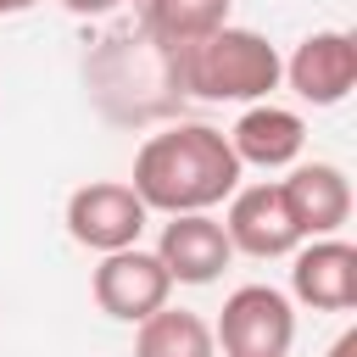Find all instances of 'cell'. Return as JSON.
<instances>
[{
  "instance_id": "cell-2",
  "label": "cell",
  "mask_w": 357,
  "mask_h": 357,
  "mask_svg": "<svg viewBox=\"0 0 357 357\" xmlns=\"http://www.w3.org/2000/svg\"><path fill=\"white\" fill-rule=\"evenodd\" d=\"M178 95L195 100H268L284 78L279 50L257 28H218L184 50H167Z\"/></svg>"
},
{
  "instance_id": "cell-10",
  "label": "cell",
  "mask_w": 357,
  "mask_h": 357,
  "mask_svg": "<svg viewBox=\"0 0 357 357\" xmlns=\"http://www.w3.org/2000/svg\"><path fill=\"white\" fill-rule=\"evenodd\" d=\"M290 290H296V301H307L318 312L357 307V245H346L335 234L301 245L290 262Z\"/></svg>"
},
{
  "instance_id": "cell-15",
  "label": "cell",
  "mask_w": 357,
  "mask_h": 357,
  "mask_svg": "<svg viewBox=\"0 0 357 357\" xmlns=\"http://www.w3.org/2000/svg\"><path fill=\"white\" fill-rule=\"evenodd\" d=\"M324 357H357V329H346V335H340V340H335Z\"/></svg>"
},
{
  "instance_id": "cell-1",
  "label": "cell",
  "mask_w": 357,
  "mask_h": 357,
  "mask_svg": "<svg viewBox=\"0 0 357 357\" xmlns=\"http://www.w3.org/2000/svg\"><path fill=\"white\" fill-rule=\"evenodd\" d=\"M145 212H212L223 195L240 190V162L229 151V134L212 123H173L151 134L134 156V184H128Z\"/></svg>"
},
{
  "instance_id": "cell-12",
  "label": "cell",
  "mask_w": 357,
  "mask_h": 357,
  "mask_svg": "<svg viewBox=\"0 0 357 357\" xmlns=\"http://www.w3.org/2000/svg\"><path fill=\"white\" fill-rule=\"evenodd\" d=\"M229 28V0H145V39L156 50H184Z\"/></svg>"
},
{
  "instance_id": "cell-4",
  "label": "cell",
  "mask_w": 357,
  "mask_h": 357,
  "mask_svg": "<svg viewBox=\"0 0 357 357\" xmlns=\"http://www.w3.org/2000/svg\"><path fill=\"white\" fill-rule=\"evenodd\" d=\"M145 201L128 190V184H117V178H95V184H78L73 195H67V234L78 240V245H89V251H128V245H139V234H145Z\"/></svg>"
},
{
  "instance_id": "cell-16",
  "label": "cell",
  "mask_w": 357,
  "mask_h": 357,
  "mask_svg": "<svg viewBox=\"0 0 357 357\" xmlns=\"http://www.w3.org/2000/svg\"><path fill=\"white\" fill-rule=\"evenodd\" d=\"M28 6H39V0H0V17H17V11H28Z\"/></svg>"
},
{
  "instance_id": "cell-11",
  "label": "cell",
  "mask_w": 357,
  "mask_h": 357,
  "mask_svg": "<svg viewBox=\"0 0 357 357\" xmlns=\"http://www.w3.org/2000/svg\"><path fill=\"white\" fill-rule=\"evenodd\" d=\"M307 145V123L290 112V106H251L234 128H229V151L240 167H290Z\"/></svg>"
},
{
  "instance_id": "cell-14",
  "label": "cell",
  "mask_w": 357,
  "mask_h": 357,
  "mask_svg": "<svg viewBox=\"0 0 357 357\" xmlns=\"http://www.w3.org/2000/svg\"><path fill=\"white\" fill-rule=\"evenodd\" d=\"M73 17H106V11H117L123 0H61Z\"/></svg>"
},
{
  "instance_id": "cell-8",
  "label": "cell",
  "mask_w": 357,
  "mask_h": 357,
  "mask_svg": "<svg viewBox=\"0 0 357 357\" xmlns=\"http://www.w3.org/2000/svg\"><path fill=\"white\" fill-rule=\"evenodd\" d=\"M156 262L167 268L173 284H212L234 262V245H229V234L212 212H178V218L162 223Z\"/></svg>"
},
{
  "instance_id": "cell-6",
  "label": "cell",
  "mask_w": 357,
  "mask_h": 357,
  "mask_svg": "<svg viewBox=\"0 0 357 357\" xmlns=\"http://www.w3.org/2000/svg\"><path fill=\"white\" fill-rule=\"evenodd\" d=\"M284 78L290 89L307 100V106H340L357 84V39L346 28H318L307 33L290 61H284Z\"/></svg>"
},
{
  "instance_id": "cell-5",
  "label": "cell",
  "mask_w": 357,
  "mask_h": 357,
  "mask_svg": "<svg viewBox=\"0 0 357 357\" xmlns=\"http://www.w3.org/2000/svg\"><path fill=\"white\" fill-rule=\"evenodd\" d=\"M89 290H95V307H100L106 318L139 324V318H151L156 307H167L173 279H167V268L156 262V251L128 245V251H106V257H100Z\"/></svg>"
},
{
  "instance_id": "cell-7",
  "label": "cell",
  "mask_w": 357,
  "mask_h": 357,
  "mask_svg": "<svg viewBox=\"0 0 357 357\" xmlns=\"http://www.w3.org/2000/svg\"><path fill=\"white\" fill-rule=\"evenodd\" d=\"M229 245L268 262V257H290L301 245V229L284 206V190L279 184H245L229 195V223H223Z\"/></svg>"
},
{
  "instance_id": "cell-9",
  "label": "cell",
  "mask_w": 357,
  "mask_h": 357,
  "mask_svg": "<svg viewBox=\"0 0 357 357\" xmlns=\"http://www.w3.org/2000/svg\"><path fill=\"white\" fill-rule=\"evenodd\" d=\"M284 206L301 229V240H329L351 218V178L335 162H301L290 178H279Z\"/></svg>"
},
{
  "instance_id": "cell-13",
  "label": "cell",
  "mask_w": 357,
  "mask_h": 357,
  "mask_svg": "<svg viewBox=\"0 0 357 357\" xmlns=\"http://www.w3.org/2000/svg\"><path fill=\"white\" fill-rule=\"evenodd\" d=\"M134 357H218V340H212V324L201 312L156 307L151 318H139Z\"/></svg>"
},
{
  "instance_id": "cell-3",
  "label": "cell",
  "mask_w": 357,
  "mask_h": 357,
  "mask_svg": "<svg viewBox=\"0 0 357 357\" xmlns=\"http://www.w3.org/2000/svg\"><path fill=\"white\" fill-rule=\"evenodd\" d=\"M212 340L223 346V357H290V340H296L290 296L273 284H240L223 301Z\"/></svg>"
}]
</instances>
